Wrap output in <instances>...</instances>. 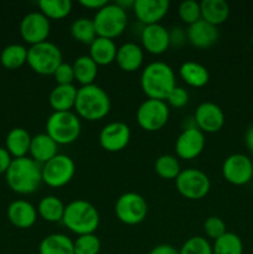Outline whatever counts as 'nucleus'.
Masks as SVG:
<instances>
[{
  "instance_id": "obj_28",
  "label": "nucleus",
  "mask_w": 253,
  "mask_h": 254,
  "mask_svg": "<svg viewBox=\"0 0 253 254\" xmlns=\"http://www.w3.org/2000/svg\"><path fill=\"white\" fill-rule=\"evenodd\" d=\"M39 254H74L73 241L63 233H52L40 242Z\"/></svg>"
},
{
  "instance_id": "obj_26",
  "label": "nucleus",
  "mask_w": 253,
  "mask_h": 254,
  "mask_svg": "<svg viewBox=\"0 0 253 254\" xmlns=\"http://www.w3.org/2000/svg\"><path fill=\"white\" fill-rule=\"evenodd\" d=\"M179 74L188 86L193 88H201L206 86L210 79L208 69L203 64L193 61L184 62L179 68Z\"/></svg>"
},
{
  "instance_id": "obj_47",
  "label": "nucleus",
  "mask_w": 253,
  "mask_h": 254,
  "mask_svg": "<svg viewBox=\"0 0 253 254\" xmlns=\"http://www.w3.org/2000/svg\"><path fill=\"white\" fill-rule=\"evenodd\" d=\"M134 2H135V0H126V1H124V0H121V1H116V4L126 11V9H133Z\"/></svg>"
},
{
  "instance_id": "obj_4",
  "label": "nucleus",
  "mask_w": 253,
  "mask_h": 254,
  "mask_svg": "<svg viewBox=\"0 0 253 254\" xmlns=\"http://www.w3.org/2000/svg\"><path fill=\"white\" fill-rule=\"evenodd\" d=\"M99 212L86 200H74L64 207L62 222L77 236L92 235L99 226Z\"/></svg>"
},
{
  "instance_id": "obj_1",
  "label": "nucleus",
  "mask_w": 253,
  "mask_h": 254,
  "mask_svg": "<svg viewBox=\"0 0 253 254\" xmlns=\"http://www.w3.org/2000/svg\"><path fill=\"white\" fill-rule=\"evenodd\" d=\"M140 87L149 99L165 101L176 87L174 69L165 62H151L141 72Z\"/></svg>"
},
{
  "instance_id": "obj_13",
  "label": "nucleus",
  "mask_w": 253,
  "mask_h": 254,
  "mask_svg": "<svg viewBox=\"0 0 253 254\" xmlns=\"http://www.w3.org/2000/svg\"><path fill=\"white\" fill-rule=\"evenodd\" d=\"M51 30L50 20L40 11H32L25 15L20 24V35L30 46L47 41Z\"/></svg>"
},
{
  "instance_id": "obj_12",
  "label": "nucleus",
  "mask_w": 253,
  "mask_h": 254,
  "mask_svg": "<svg viewBox=\"0 0 253 254\" xmlns=\"http://www.w3.org/2000/svg\"><path fill=\"white\" fill-rule=\"evenodd\" d=\"M222 175L232 185H246L253 180V161L245 154H232L223 161Z\"/></svg>"
},
{
  "instance_id": "obj_6",
  "label": "nucleus",
  "mask_w": 253,
  "mask_h": 254,
  "mask_svg": "<svg viewBox=\"0 0 253 254\" xmlns=\"http://www.w3.org/2000/svg\"><path fill=\"white\" fill-rule=\"evenodd\" d=\"M97 36L114 40L121 36L128 25V15L124 9L113 2H108L102 9L96 11L93 17Z\"/></svg>"
},
{
  "instance_id": "obj_29",
  "label": "nucleus",
  "mask_w": 253,
  "mask_h": 254,
  "mask_svg": "<svg viewBox=\"0 0 253 254\" xmlns=\"http://www.w3.org/2000/svg\"><path fill=\"white\" fill-rule=\"evenodd\" d=\"M72 67L74 72V81L78 82L81 87L94 83V79L98 74V66L88 55L77 57Z\"/></svg>"
},
{
  "instance_id": "obj_20",
  "label": "nucleus",
  "mask_w": 253,
  "mask_h": 254,
  "mask_svg": "<svg viewBox=\"0 0 253 254\" xmlns=\"http://www.w3.org/2000/svg\"><path fill=\"white\" fill-rule=\"evenodd\" d=\"M7 218L15 227L27 230L36 222L37 210L29 201L16 200L7 207Z\"/></svg>"
},
{
  "instance_id": "obj_40",
  "label": "nucleus",
  "mask_w": 253,
  "mask_h": 254,
  "mask_svg": "<svg viewBox=\"0 0 253 254\" xmlns=\"http://www.w3.org/2000/svg\"><path fill=\"white\" fill-rule=\"evenodd\" d=\"M165 102L168 106L173 107V108H176V109L183 108V107H185L189 102L188 91H186L185 88H183V87L176 86L175 88L169 93L168 98L165 99Z\"/></svg>"
},
{
  "instance_id": "obj_42",
  "label": "nucleus",
  "mask_w": 253,
  "mask_h": 254,
  "mask_svg": "<svg viewBox=\"0 0 253 254\" xmlns=\"http://www.w3.org/2000/svg\"><path fill=\"white\" fill-rule=\"evenodd\" d=\"M169 36H170V46H181L188 40L186 39V31L181 27L171 29V31H169Z\"/></svg>"
},
{
  "instance_id": "obj_38",
  "label": "nucleus",
  "mask_w": 253,
  "mask_h": 254,
  "mask_svg": "<svg viewBox=\"0 0 253 254\" xmlns=\"http://www.w3.org/2000/svg\"><path fill=\"white\" fill-rule=\"evenodd\" d=\"M178 14L181 21L188 26L195 24L196 21L201 20L200 2L195 1V0H185V1L180 2L178 7Z\"/></svg>"
},
{
  "instance_id": "obj_22",
  "label": "nucleus",
  "mask_w": 253,
  "mask_h": 254,
  "mask_svg": "<svg viewBox=\"0 0 253 254\" xmlns=\"http://www.w3.org/2000/svg\"><path fill=\"white\" fill-rule=\"evenodd\" d=\"M57 149H59V145L55 143L51 136L47 135L46 133H40L32 136L29 154L31 155L32 160L44 165L45 163L51 160L59 154Z\"/></svg>"
},
{
  "instance_id": "obj_19",
  "label": "nucleus",
  "mask_w": 253,
  "mask_h": 254,
  "mask_svg": "<svg viewBox=\"0 0 253 254\" xmlns=\"http://www.w3.org/2000/svg\"><path fill=\"white\" fill-rule=\"evenodd\" d=\"M218 30L213 25L203 21L202 19L190 25L186 29V39L193 47L207 50L212 47L218 40Z\"/></svg>"
},
{
  "instance_id": "obj_21",
  "label": "nucleus",
  "mask_w": 253,
  "mask_h": 254,
  "mask_svg": "<svg viewBox=\"0 0 253 254\" xmlns=\"http://www.w3.org/2000/svg\"><path fill=\"white\" fill-rule=\"evenodd\" d=\"M144 52L135 42H126L117 50L116 62L124 72H135L143 64Z\"/></svg>"
},
{
  "instance_id": "obj_3",
  "label": "nucleus",
  "mask_w": 253,
  "mask_h": 254,
  "mask_svg": "<svg viewBox=\"0 0 253 254\" xmlns=\"http://www.w3.org/2000/svg\"><path fill=\"white\" fill-rule=\"evenodd\" d=\"M74 111L79 118L88 122L102 121L111 112V98L107 92L97 84L82 86L77 89Z\"/></svg>"
},
{
  "instance_id": "obj_2",
  "label": "nucleus",
  "mask_w": 253,
  "mask_h": 254,
  "mask_svg": "<svg viewBox=\"0 0 253 254\" xmlns=\"http://www.w3.org/2000/svg\"><path fill=\"white\" fill-rule=\"evenodd\" d=\"M6 184L14 192L30 195L39 189L42 183L41 168L31 158L12 159L5 173Z\"/></svg>"
},
{
  "instance_id": "obj_35",
  "label": "nucleus",
  "mask_w": 253,
  "mask_h": 254,
  "mask_svg": "<svg viewBox=\"0 0 253 254\" xmlns=\"http://www.w3.org/2000/svg\"><path fill=\"white\" fill-rule=\"evenodd\" d=\"M213 254H243V243L240 236L232 232H226L215 240L212 245Z\"/></svg>"
},
{
  "instance_id": "obj_8",
  "label": "nucleus",
  "mask_w": 253,
  "mask_h": 254,
  "mask_svg": "<svg viewBox=\"0 0 253 254\" xmlns=\"http://www.w3.org/2000/svg\"><path fill=\"white\" fill-rule=\"evenodd\" d=\"M76 174L74 161L64 154H57L41 168L42 183L54 189L66 186Z\"/></svg>"
},
{
  "instance_id": "obj_31",
  "label": "nucleus",
  "mask_w": 253,
  "mask_h": 254,
  "mask_svg": "<svg viewBox=\"0 0 253 254\" xmlns=\"http://www.w3.org/2000/svg\"><path fill=\"white\" fill-rule=\"evenodd\" d=\"M27 49L22 45L12 44L5 47L0 55V62L6 69H17L26 64Z\"/></svg>"
},
{
  "instance_id": "obj_36",
  "label": "nucleus",
  "mask_w": 253,
  "mask_h": 254,
  "mask_svg": "<svg viewBox=\"0 0 253 254\" xmlns=\"http://www.w3.org/2000/svg\"><path fill=\"white\" fill-rule=\"evenodd\" d=\"M101 247V241L94 233L78 236L77 240L73 241L74 254H98Z\"/></svg>"
},
{
  "instance_id": "obj_7",
  "label": "nucleus",
  "mask_w": 253,
  "mask_h": 254,
  "mask_svg": "<svg viewBox=\"0 0 253 254\" xmlns=\"http://www.w3.org/2000/svg\"><path fill=\"white\" fill-rule=\"evenodd\" d=\"M26 64L32 71L42 76L54 74L62 64V52L54 42H41L27 49Z\"/></svg>"
},
{
  "instance_id": "obj_43",
  "label": "nucleus",
  "mask_w": 253,
  "mask_h": 254,
  "mask_svg": "<svg viewBox=\"0 0 253 254\" xmlns=\"http://www.w3.org/2000/svg\"><path fill=\"white\" fill-rule=\"evenodd\" d=\"M11 155L7 153L6 149L1 148L0 146V175L1 174L6 173V170L9 169L10 164H11Z\"/></svg>"
},
{
  "instance_id": "obj_24",
  "label": "nucleus",
  "mask_w": 253,
  "mask_h": 254,
  "mask_svg": "<svg viewBox=\"0 0 253 254\" xmlns=\"http://www.w3.org/2000/svg\"><path fill=\"white\" fill-rule=\"evenodd\" d=\"M117 47L114 40L106 39V37H97L89 45L88 56L97 64V66H108L116 62Z\"/></svg>"
},
{
  "instance_id": "obj_33",
  "label": "nucleus",
  "mask_w": 253,
  "mask_h": 254,
  "mask_svg": "<svg viewBox=\"0 0 253 254\" xmlns=\"http://www.w3.org/2000/svg\"><path fill=\"white\" fill-rule=\"evenodd\" d=\"M40 12L49 20H62L72 11V2L69 0H41L39 1Z\"/></svg>"
},
{
  "instance_id": "obj_17",
  "label": "nucleus",
  "mask_w": 253,
  "mask_h": 254,
  "mask_svg": "<svg viewBox=\"0 0 253 254\" xmlns=\"http://www.w3.org/2000/svg\"><path fill=\"white\" fill-rule=\"evenodd\" d=\"M170 2L168 0H135L133 6V11L136 19L144 24L148 25L160 24L169 11Z\"/></svg>"
},
{
  "instance_id": "obj_45",
  "label": "nucleus",
  "mask_w": 253,
  "mask_h": 254,
  "mask_svg": "<svg viewBox=\"0 0 253 254\" xmlns=\"http://www.w3.org/2000/svg\"><path fill=\"white\" fill-rule=\"evenodd\" d=\"M149 254H179V251L171 245H158L149 252Z\"/></svg>"
},
{
  "instance_id": "obj_11",
  "label": "nucleus",
  "mask_w": 253,
  "mask_h": 254,
  "mask_svg": "<svg viewBox=\"0 0 253 254\" xmlns=\"http://www.w3.org/2000/svg\"><path fill=\"white\" fill-rule=\"evenodd\" d=\"M170 109L165 101L146 99L136 109V122L145 131H158L166 126Z\"/></svg>"
},
{
  "instance_id": "obj_18",
  "label": "nucleus",
  "mask_w": 253,
  "mask_h": 254,
  "mask_svg": "<svg viewBox=\"0 0 253 254\" xmlns=\"http://www.w3.org/2000/svg\"><path fill=\"white\" fill-rule=\"evenodd\" d=\"M140 40L143 49L151 55H161L170 47L169 30L160 24L144 26L141 30Z\"/></svg>"
},
{
  "instance_id": "obj_5",
  "label": "nucleus",
  "mask_w": 253,
  "mask_h": 254,
  "mask_svg": "<svg viewBox=\"0 0 253 254\" xmlns=\"http://www.w3.org/2000/svg\"><path fill=\"white\" fill-rule=\"evenodd\" d=\"M46 134L57 145L74 143L81 134L79 117L72 111L54 112L46 122Z\"/></svg>"
},
{
  "instance_id": "obj_41",
  "label": "nucleus",
  "mask_w": 253,
  "mask_h": 254,
  "mask_svg": "<svg viewBox=\"0 0 253 254\" xmlns=\"http://www.w3.org/2000/svg\"><path fill=\"white\" fill-rule=\"evenodd\" d=\"M55 77V81L57 84H73L74 81V72L73 67L69 64H64L62 62L55 73L52 74Z\"/></svg>"
},
{
  "instance_id": "obj_15",
  "label": "nucleus",
  "mask_w": 253,
  "mask_h": 254,
  "mask_svg": "<svg viewBox=\"0 0 253 254\" xmlns=\"http://www.w3.org/2000/svg\"><path fill=\"white\" fill-rule=\"evenodd\" d=\"M130 128L123 122H112L104 126L99 133V144L108 153H118L126 149L130 141Z\"/></svg>"
},
{
  "instance_id": "obj_23",
  "label": "nucleus",
  "mask_w": 253,
  "mask_h": 254,
  "mask_svg": "<svg viewBox=\"0 0 253 254\" xmlns=\"http://www.w3.org/2000/svg\"><path fill=\"white\" fill-rule=\"evenodd\" d=\"M77 89L73 84H57L49 96L50 107L54 112H69L74 108Z\"/></svg>"
},
{
  "instance_id": "obj_32",
  "label": "nucleus",
  "mask_w": 253,
  "mask_h": 254,
  "mask_svg": "<svg viewBox=\"0 0 253 254\" xmlns=\"http://www.w3.org/2000/svg\"><path fill=\"white\" fill-rule=\"evenodd\" d=\"M71 35L76 41L84 45H91L97 39V31L93 19L79 17L71 25Z\"/></svg>"
},
{
  "instance_id": "obj_39",
  "label": "nucleus",
  "mask_w": 253,
  "mask_h": 254,
  "mask_svg": "<svg viewBox=\"0 0 253 254\" xmlns=\"http://www.w3.org/2000/svg\"><path fill=\"white\" fill-rule=\"evenodd\" d=\"M203 232L208 238H212L215 241L227 232L226 223L223 222L222 218L217 217V216H210L203 222Z\"/></svg>"
},
{
  "instance_id": "obj_10",
  "label": "nucleus",
  "mask_w": 253,
  "mask_h": 254,
  "mask_svg": "<svg viewBox=\"0 0 253 254\" xmlns=\"http://www.w3.org/2000/svg\"><path fill=\"white\" fill-rule=\"evenodd\" d=\"M114 212L122 223L135 226L143 222L148 216V203L139 193L126 192L117 200Z\"/></svg>"
},
{
  "instance_id": "obj_14",
  "label": "nucleus",
  "mask_w": 253,
  "mask_h": 254,
  "mask_svg": "<svg viewBox=\"0 0 253 254\" xmlns=\"http://www.w3.org/2000/svg\"><path fill=\"white\" fill-rule=\"evenodd\" d=\"M206 145L205 134L196 126L186 127L175 141V153L184 160L196 159L203 151Z\"/></svg>"
},
{
  "instance_id": "obj_37",
  "label": "nucleus",
  "mask_w": 253,
  "mask_h": 254,
  "mask_svg": "<svg viewBox=\"0 0 253 254\" xmlns=\"http://www.w3.org/2000/svg\"><path fill=\"white\" fill-rule=\"evenodd\" d=\"M179 254H213L212 245L201 236H193L184 242Z\"/></svg>"
},
{
  "instance_id": "obj_44",
  "label": "nucleus",
  "mask_w": 253,
  "mask_h": 254,
  "mask_svg": "<svg viewBox=\"0 0 253 254\" xmlns=\"http://www.w3.org/2000/svg\"><path fill=\"white\" fill-rule=\"evenodd\" d=\"M79 4H81L82 6L86 7V9L98 11L99 9H102V7L104 6V5L108 4V1H107V0H81Z\"/></svg>"
},
{
  "instance_id": "obj_9",
  "label": "nucleus",
  "mask_w": 253,
  "mask_h": 254,
  "mask_svg": "<svg viewBox=\"0 0 253 254\" xmlns=\"http://www.w3.org/2000/svg\"><path fill=\"white\" fill-rule=\"evenodd\" d=\"M175 185L176 190L183 197L196 201L207 196L211 189V181L203 171L189 168L181 170L175 179Z\"/></svg>"
},
{
  "instance_id": "obj_30",
  "label": "nucleus",
  "mask_w": 253,
  "mask_h": 254,
  "mask_svg": "<svg viewBox=\"0 0 253 254\" xmlns=\"http://www.w3.org/2000/svg\"><path fill=\"white\" fill-rule=\"evenodd\" d=\"M64 207L61 200L54 195L45 196L40 200L39 206H37V215L46 222H60L63 218Z\"/></svg>"
},
{
  "instance_id": "obj_25",
  "label": "nucleus",
  "mask_w": 253,
  "mask_h": 254,
  "mask_svg": "<svg viewBox=\"0 0 253 254\" xmlns=\"http://www.w3.org/2000/svg\"><path fill=\"white\" fill-rule=\"evenodd\" d=\"M201 19L217 27L230 16V6L225 0H203L200 2Z\"/></svg>"
},
{
  "instance_id": "obj_16",
  "label": "nucleus",
  "mask_w": 253,
  "mask_h": 254,
  "mask_svg": "<svg viewBox=\"0 0 253 254\" xmlns=\"http://www.w3.org/2000/svg\"><path fill=\"white\" fill-rule=\"evenodd\" d=\"M195 126L205 133H217L225 124V113L220 106L212 102H203L198 104L193 114Z\"/></svg>"
},
{
  "instance_id": "obj_27",
  "label": "nucleus",
  "mask_w": 253,
  "mask_h": 254,
  "mask_svg": "<svg viewBox=\"0 0 253 254\" xmlns=\"http://www.w3.org/2000/svg\"><path fill=\"white\" fill-rule=\"evenodd\" d=\"M32 136L29 131L24 128H14L7 133L6 140V150L14 159L24 158L30 151V144H31Z\"/></svg>"
},
{
  "instance_id": "obj_34",
  "label": "nucleus",
  "mask_w": 253,
  "mask_h": 254,
  "mask_svg": "<svg viewBox=\"0 0 253 254\" xmlns=\"http://www.w3.org/2000/svg\"><path fill=\"white\" fill-rule=\"evenodd\" d=\"M154 170L156 175L164 180H175L181 173L180 163L176 156L169 155V154L160 155L156 159L154 164Z\"/></svg>"
},
{
  "instance_id": "obj_46",
  "label": "nucleus",
  "mask_w": 253,
  "mask_h": 254,
  "mask_svg": "<svg viewBox=\"0 0 253 254\" xmlns=\"http://www.w3.org/2000/svg\"><path fill=\"white\" fill-rule=\"evenodd\" d=\"M245 144L248 150L253 154V124L247 129L245 134Z\"/></svg>"
}]
</instances>
